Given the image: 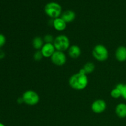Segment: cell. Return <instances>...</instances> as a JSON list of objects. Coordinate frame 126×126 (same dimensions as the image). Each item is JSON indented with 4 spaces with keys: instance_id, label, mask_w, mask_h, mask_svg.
Wrapping results in <instances>:
<instances>
[{
    "instance_id": "1",
    "label": "cell",
    "mask_w": 126,
    "mask_h": 126,
    "mask_svg": "<svg viewBox=\"0 0 126 126\" xmlns=\"http://www.w3.org/2000/svg\"><path fill=\"white\" fill-rule=\"evenodd\" d=\"M68 82L72 89L76 91H82L86 88L88 85L89 80L87 75L78 72L70 78Z\"/></svg>"
},
{
    "instance_id": "2",
    "label": "cell",
    "mask_w": 126,
    "mask_h": 126,
    "mask_svg": "<svg viewBox=\"0 0 126 126\" xmlns=\"http://www.w3.org/2000/svg\"><path fill=\"white\" fill-rule=\"evenodd\" d=\"M62 11L61 6L56 2H48L44 7V11L47 16L54 19L61 16Z\"/></svg>"
},
{
    "instance_id": "3",
    "label": "cell",
    "mask_w": 126,
    "mask_h": 126,
    "mask_svg": "<svg viewBox=\"0 0 126 126\" xmlns=\"http://www.w3.org/2000/svg\"><path fill=\"white\" fill-rule=\"evenodd\" d=\"M92 55L99 62H104L108 59L109 53L107 48L102 44H97L92 50Z\"/></svg>"
},
{
    "instance_id": "4",
    "label": "cell",
    "mask_w": 126,
    "mask_h": 126,
    "mask_svg": "<svg viewBox=\"0 0 126 126\" xmlns=\"http://www.w3.org/2000/svg\"><path fill=\"white\" fill-rule=\"evenodd\" d=\"M56 50L64 52L67 50L70 47V42L69 38L66 36L60 34L57 36L54 39V43Z\"/></svg>"
},
{
    "instance_id": "5",
    "label": "cell",
    "mask_w": 126,
    "mask_h": 126,
    "mask_svg": "<svg viewBox=\"0 0 126 126\" xmlns=\"http://www.w3.org/2000/svg\"><path fill=\"white\" fill-rule=\"evenodd\" d=\"M23 103L30 106H34L39 102V96L36 92L32 90L25 91L22 96Z\"/></svg>"
},
{
    "instance_id": "6",
    "label": "cell",
    "mask_w": 126,
    "mask_h": 126,
    "mask_svg": "<svg viewBox=\"0 0 126 126\" xmlns=\"http://www.w3.org/2000/svg\"><path fill=\"white\" fill-rule=\"evenodd\" d=\"M53 63L57 66H63L66 62V56L63 52L55 50L52 57H50Z\"/></svg>"
},
{
    "instance_id": "7",
    "label": "cell",
    "mask_w": 126,
    "mask_h": 126,
    "mask_svg": "<svg viewBox=\"0 0 126 126\" xmlns=\"http://www.w3.org/2000/svg\"><path fill=\"white\" fill-rule=\"evenodd\" d=\"M107 103L102 99L95 100L91 105V110L96 114H100L103 113L107 109Z\"/></svg>"
},
{
    "instance_id": "8",
    "label": "cell",
    "mask_w": 126,
    "mask_h": 126,
    "mask_svg": "<svg viewBox=\"0 0 126 126\" xmlns=\"http://www.w3.org/2000/svg\"><path fill=\"white\" fill-rule=\"evenodd\" d=\"M40 50L44 57L50 58L55 52L56 49L54 44L52 43H45Z\"/></svg>"
},
{
    "instance_id": "9",
    "label": "cell",
    "mask_w": 126,
    "mask_h": 126,
    "mask_svg": "<svg viewBox=\"0 0 126 126\" xmlns=\"http://www.w3.org/2000/svg\"><path fill=\"white\" fill-rule=\"evenodd\" d=\"M53 27L58 32H63L66 28V23L61 18L58 17L53 20Z\"/></svg>"
},
{
    "instance_id": "10",
    "label": "cell",
    "mask_w": 126,
    "mask_h": 126,
    "mask_svg": "<svg viewBox=\"0 0 126 126\" xmlns=\"http://www.w3.org/2000/svg\"><path fill=\"white\" fill-rule=\"evenodd\" d=\"M61 17L66 23H71L75 20L76 18V14L73 11L71 10H66L62 13Z\"/></svg>"
},
{
    "instance_id": "11",
    "label": "cell",
    "mask_w": 126,
    "mask_h": 126,
    "mask_svg": "<svg viewBox=\"0 0 126 126\" xmlns=\"http://www.w3.org/2000/svg\"><path fill=\"white\" fill-rule=\"evenodd\" d=\"M68 52L69 56L71 58L74 59H78L79 57L81 54V48L77 45L71 46L68 49Z\"/></svg>"
},
{
    "instance_id": "12",
    "label": "cell",
    "mask_w": 126,
    "mask_h": 126,
    "mask_svg": "<svg viewBox=\"0 0 126 126\" xmlns=\"http://www.w3.org/2000/svg\"><path fill=\"white\" fill-rule=\"evenodd\" d=\"M116 59L119 62H124L126 60V47L120 46L116 49L115 52Z\"/></svg>"
},
{
    "instance_id": "13",
    "label": "cell",
    "mask_w": 126,
    "mask_h": 126,
    "mask_svg": "<svg viewBox=\"0 0 126 126\" xmlns=\"http://www.w3.org/2000/svg\"><path fill=\"white\" fill-rule=\"evenodd\" d=\"M115 113L119 118H126V104L119 103L116 107Z\"/></svg>"
},
{
    "instance_id": "14",
    "label": "cell",
    "mask_w": 126,
    "mask_h": 126,
    "mask_svg": "<svg viewBox=\"0 0 126 126\" xmlns=\"http://www.w3.org/2000/svg\"><path fill=\"white\" fill-rule=\"evenodd\" d=\"M44 42L43 38L39 36H36L33 38V41H32V45L36 50H40L44 46Z\"/></svg>"
},
{
    "instance_id": "15",
    "label": "cell",
    "mask_w": 126,
    "mask_h": 126,
    "mask_svg": "<svg viewBox=\"0 0 126 126\" xmlns=\"http://www.w3.org/2000/svg\"><path fill=\"white\" fill-rule=\"evenodd\" d=\"M95 65L92 62H87L83 66V70H84L85 73H86V75H89V74H91L95 70Z\"/></svg>"
},
{
    "instance_id": "16",
    "label": "cell",
    "mask_w": 126,
    "mask_h": 126,
    "mask_svg": "<svg viewBox=\"0 0 126 126\" xmlns=\"http://www.w3.org/2000/svg\"><path fill=\"white\" fill-rule=\"evenodd\" d=\"M110 95L111 97L114 98H119L120 97H122L121 91L116 87L111 91Z\"/></svg>"
},
{
    "instance_id": "17",
    "label": "cell",
    "mask_w": 126,
    "mask_h": 126,
    "mask_svg": "<svg viewBox=\"0 0 126 126\" xmlns=\"http://www.w3.org/2000/svg\"><path fill=\"white\" fill-rule=\"evenodd\" d=\"M54 39H55V38L53 37L52 35L50 34H47L44 36L43 40L45 42V43H52V44H53Z\"/></svg>"
},
{
    "instance_id": "18",
    "label": "cell",
    "mask_w": 126,
    "mask_h": 126,
    "mask_svg": "<svg viewBox=\"0 0 126 126\" xmlns=\"http://www.w3.org/2000/svg\"><path fill=\"white\" fill-rule=\"evenodd\" d=\"M33 57H34V59L36 61H40L44 57H43L41 50H37V51L34 53V55H33Z\"/></svg>"
},
{
    "instance_id": "19",
    "label": "cell",
    "mask_w": 126,
    "mask_h": 126,
    "mask_svg": "<svg viewBox=\"0 0 126 126\" xmlns=\"http://www.w3.org/2000/svg\"><path fill=\"white\" fill-rule=\"evenodd\" d=\"M6 42V36L2 33H0V48L3 47L5 45Z\"/></svg>"
},
{
    "instance_id": "20",
    "label": "cell",
    "mask_w": 126,
    "mask_h": 126,
    "mask_svg": "<svg viewBox=\"0 0 126 126\" xmlns=\"http://www.w3.org/2000/svg\"><path fill=\"white\" fill-rule=\"evenodd\" d=\"M122 94V97L124 98V99L126 100V84H124V87H123V90L121 91Z\"/></svg>"
},
{
    "instance_id": "21",
    "label": "cell",
    "mask_w": 126,
    "mask_h": 126,
    "mask_svg": "<svg viewBox=\"0 0 126 126\" xmlns=\"http://www.w3.org/2000/svg\"><path fill=\"white\" fill-rule=\"evenodd\" d=\"M0 126H5L4 124H2V123H0Z\"/></svg>"
}]
</instances>
